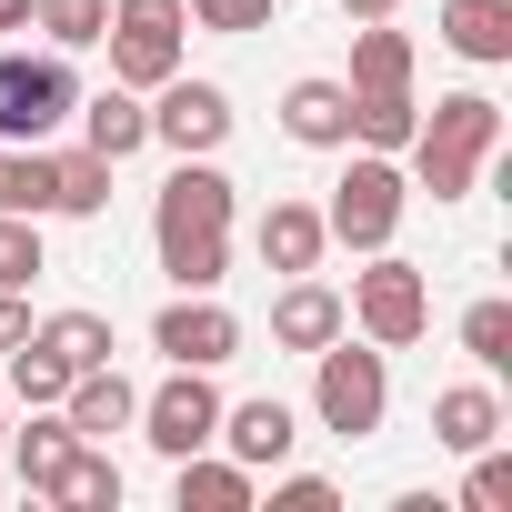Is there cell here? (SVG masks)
<instances>
[{
	"instance_id": "e575fe53",
	"label": "cell",
	"mask_w": 512,
	"mask_h": 512,
	"mask_svg": "<svg viewBox=\"0 0 512 512\" xmlns=\"http://www.w3.org/2000/svg\"><path fill=\"white\" fill-rule=\"evenodd\" d=\"M402 0H342V21H392Z\"/></svg>"
},
{
	"instance_id": "d4e9b609",
	"label": "cell",
	"mask_w": 512,
	"mask_h": 512,
	"mask_svg": "<svg viewBox=\"0 0 512 512\" xmlns=\"http://www.w3.org/2000/svg\"><path fill=\"white\" fill-rule=\"evenodd\" d=\"M31 31H51V51H91L111 31V0H31Z\"/></svg>"
},
{
	"instance_id": "cb8c5ba5",
	"label": "cell",
	"mask_w": 512,
	"mask_h": 512,
	"mask_svg": "<svg viewBox=\"0 0 512 512\" xmlns=\"http://www.w3.org/2000/svg\"><path fill=\"white\" fill-rule=\"evenodd\" d=\"M352 91H412V41L392 21H362L352 31Z\"/></svg>"
},
{
	"instance_id": "ba28073f",
	"label": "cell",
	"mask_w": 512,
	"mask_h": 512,
	"mask_svg": "<svg viewBox=\"0 0 512 512\" xmlns=\"http://www.w3.org/2000/svg\"><path fill=\"white\" fill-rule=\"evenodd\" d=\"M141 442L161 452V462H181V452H211V432H221V392H211V372H191V362H171V382L161 392H141Z\"/></svg>"
},
{
	"instance_id": "277c9868",
	"label": "cell",
	"mask_w": 512,
	"mask_h": 512,
	"mask_svg": "<svg viewBox=\"0 0 512 512\" xmlns=\"http://www.w3.org/2000/svg\"><path fill=\"white\" fill-rule=\"evenodd\" d=\"M372 272H352V302H342V322L372 342V352H412L422 332H432V282H422V262H402V251H362Z\"/></svg>"
},
{
	"instance_id": "4316f807",
	"label": "cell",
	"mask_w": 512,
	"mask_h": 512,
	"mask_svg": "<svg viewBox=\"0 0 512 512\" xmlns=\"http://www.w3.org/2000/svg\"><path fill=\"white\" fill-rule=\"evenodd\" d=\"M31 332H41V342H51V352H61L71 372L111 362V322H101V312H51V322H31Z\"/></svg>"
},
{
	"instance_id": "52a82bcc",
	"label": "cell",
	"mask_w": 512,
	"mask_h": 512,
	"mask_svg": "<svg viewBox=\"0 0 512 512\" xmlns=\"http://www.w3.org/2000/svg\"><path fill=\"white\" fill-rule=\"evenodd\" d=\"M111 81L121 91H161L171 71H181V51H191V11L181 0H111Z\"/></svg>"
},
{
	"instance_id": "44dd1931",
	"label": "cell",
	"mask_w": 512,
	"mask_h": 512,
	"mask_svg": "<svg viewBox=\"0 0 512 512\" xmlns=\"http://www.w3.org/2000/svg\"><path fill=\"white\" fill-rule=\"evenodd\" d=\"M41 502H61V512H121V462L101 452V442H81L61 472H51V492Z\"/></svg>"
},
{
	"instance_id": "d6a6232c",
	"label": "cell",
	"mask_w": 512,
	"mask_h": 512,
	"mask_svg": "<svg viewBox=\"0 0 512 512\" xmlns=\"http://www.w3.org/2000/svg\"><path fill=\"white\" fill-rule=\"evenodd\" d=\"M342 492L322 482V472H292V482H272V512H332Z\"/></svg>"
},
{
	"instance_id": "1f68e13d",
	"label": "cell",
	"mask_w": 512,
	"mask_h": 512,
	"mask_svg": "<svg viewBox=\"0 0 512 512\" xmlns=\"http://www.w3.org/2000/svg\"><path fill=\"white\" fill-rule=\"evenodd\" d=\"M462 502H472V512H502V502H512V452H502V442H482V452H472Z\"/></svg>"
},
{
	"instance_id": "603a6c76",
	"label": "cell",
	"mask_w": 512,
	"mask_h": 512,
	"mask_svg": "<svg viewBox=\"0 0 512 512\" xmlns=\"http://www.w3.org/2000/svg\"><path fill=\"white\" fill-rule=\"evenodd\" d=\"M422 101L412 91H352V151H412Z\"/></svg>"
},
{
	"instance_id": "e0dca14e",
	"label": "cell",
	"mask_w": 512,
	"mask_h": 512,
	"mask_svg": "<svg viewBox=\"0 0 512 512\" xmlns=\"http://www.w3.org/2000/svg\"><path fill=\"white\" fill-rule=\"evenodd\" d=\"M71 121H81V141H91L101 161H131V151L151 141V111H141V91H121V81H111V91H91Z\"/></svg>"
},
{
	"instance_id": "4dcf8cb0",
	"label": "cell",
	"mask_w": 512,
	"mask_h": 512,
	"mask_svg": "<svg viewBox=\"0 0 512 512\" xmlns=\"http://www.w3.org/2000/svg\"><path fill=\"white\" fill-rule=\"evenodd\" d=\"M181 11L221 41H251V31H272V0H181Z\"/></svg>"
},
{
	"instance_id": "6da1fadb",
	"label": "cell",
	"mask_w": 512,
	"mask_h": 512,
	"mask_svg": "<svg viewBox=\"0 0 512 512\" xmlns=\"http://www.w3.org/2000/svg\"><path fill=\"white\" fill-rule=\"evenodd\" d=\"M151 251H161V272L181 292H221L231 282V171L211 151L171 161V181L151 201Z\"/></svg>"
},
{
	"instance_id": "5bb4252c",
	"label": "cell",
	"mask_w": 512,
	"mask_h": 512,
	"mask_svg": "<svg viewBox=\"0 0 512 512\" xmlns=\"http://www.w3.org/2000/svg\"><path fill=\"white\" fill-rule=\"evenodd\" d=\"M131 412H141V392L111 372V362H91V372H71V392H61V422L81 432V442H111V432H131Z\"/></svg>"
},
{
	"instance_id": "d6986e66",
	"label": "cell",
	"mask_w": 512,
	"mask_h": 512,
	"mask_svg": "<svg viewBox=\"0 0 512 512\" xmlns=\"http://www.w3.org/2000/svg\"><path fill=\"white\" fill-rule=\"evenodd\" d=\"M0 452H11V472H21L31 492H51V472H61V462L81 452V432L61 422V402H41V412H31V432H11Z\"/></svg>"
},
{
	"instance_id": "7a4b0ae2",
	"label": "cell",
	"mask_w": 512,
	"mask_h": 512,
	"mask_svg": "<svg viewBox=\"0 0 512 512\" xmlns=\"http://www.w3.org/2000/svg\"><path fill=\"white\" fill-rule=\"evenodd\" d=\"M492 151H502V101L452 91V101H432L422 131H412V181H422L432 201H472V181H482Z\"/></svg>"
},
{
	"instance_id": "484cf974",
	"label": "cell",
	"mask_w": 512,
	"mask_h": 512,
	"mask_svg": "<svg viewBox=\"0 0 512 512\" xmlns=\"http://www.w3.org/2000/svg\"><path fill=\"white\" fill-rule=\"evenodd\" d=\"M0 211H51V151L31 141V151H11V141H0Z\"/></svg>"
},
{
	"instance_id": "4fadbf2b",
	"label": "cell",
	"mask_w": 512,
	"mask_h": 512,
	"mask_svg": "<svg viewBox=\"0 0 512 512\" xmlns=\"http://www.w3.org/2000/svg\"><path fill=\"white\" fill-rule=\"evenodd\" d=\"M332 332H352V322H342V292L312 282V272H292L282 302H272V342H282V352H322Z\"/></svg>"
},
{
	"instance_id": "f546056e",
	"label": "cell",
	"mask_w": 512,
	"mask_h": 512,
	"mask_svg": "<svg viewBox=\"0 0 512 512\" xmlns=\"http://www.w3.org/2000/svg\"><path fill=\"white\" fill-rule=\"evenodd\" d=\"M462 352H472L482 372H512V302H502V292L462 312Z\"/></svg>"
},
{
	"instance_id": "ffe728a7",
	"label": "cell",
	"mask_w": 512,
	"mask_h": 512,
	"mask_svg": "<svg viewBox=\"0 0 512 512\" xmlns=\"http://www.w3.org/2000/svg\"><path fill=\"white\" fill-rule=\"evenodd\" d=\"M111 171H121V161H101L91 141H81V151H51V211H61V221L111 211Z\"/></svg>"
},
{
	"instance_id": "ac0fdd59",
	"label": "cell",
	"mask_w": 512,
	"mask_h": 512,
	"mask_svg": "<svg viewBox=\"0 0 512 512\" xmlns=\"http://www.w3.org/2000/svg\"><path fill=\"white\" fill-rule=\"evenodd\" d=\"M442 41H452L462 61L502 71V61H512V0H442Z\"/></svg>"
},
{
	"instance_id": "7402d4cb",
	"label": "cell",
	"mask_w": 512,
	"mask_h": 512,
	"mask_svg": "<svg viewBox=\"0 0 512 512\" xmlns=\"http://www.w3.org/2000/svg\"><path fill=\"white\" fill-rule=\"evenodd\" d=\"M171 472H181V482H171V502H181V512H251V472H241V462L181 452Z\"/></svg>"
},
{
	"instance_id": "9a60e30c",
	"label": "cell",
	"mask_w": 512,
	"mask_h": 512,
	"mask_svg": "<svg viewBox=\"0 0 512 512\" xmlns=\"http://www.w3.org/2000/svg\"><path fill=\"white\" fill-rule=\"evenodd\" d=\"M251 251L292 282V272H322V251H332V231H322V211L312 201H272L262 211V231H251Z\"/></svg>"
},
{
	"instance_id": "2e32d148",
	"label": "cell",
	"mask_w": 512,
	"mask_h": 512,
	"mask_svg": "<svg viewBox=\"0 0 512 512\" xmlns=\"http://www.w3.org/2000/svg\"><path fill=\"white\" fill-rule=\"evenodd\" d=\"M432 442H442V452H482V442H502V392H492V382H452V392H432Z\"/></svg>"
},
{
	"instance_id": "30bf717a",
	"label": "cell",
	"mask_w": 512,
	"mask_h": 512,
	"mask_svg": "<svg viewBox=\"0 0 512 512\" xmlns=\"http://www.w3.org/2000/svg\"><path fill=\"white\" fill-rule=\"evenodd\" d=\"M151 352H161V362H191V372H221V362L241 352V312H221L211 292H181V302H161Z\"/></svg>"
},
{
	"instance_id": "5b68a950",
	"label": "cell",
	"mask_w": 512,
	"mask_h": 512,
	"mask_svg": "<svg viewBox=\"0 0 512 512\" xmlns=\"http://www.w3.org/2000/svg\"><path fill=\"white\" fill-rule=\"evenodd\" d=\"M402 211H412L402 161H392V151H352V171H342V181H332V201H322V231H332L342 251H392Z\"/></svg>"
},
{
	"instance_id": "3957f363",
	"label": "cell",
	"mask_w": 512,
	"mask_h": 512,
	"mask_svg": "<svg viewBox=\"0 0 512 512\" xmlns=\"http://www.w3.org/2000/svg\"><path fill=\"white\" fill-rule=\"evenodd\" d=\"M382 412H392V362H382L372 342L332 332V342L312 352V422H322V432H342V442H372V432H382Z\"/></svg>"
},
{
	"instance_id": "d590c367",
	"label": "cell",
	"mask_w": 512,
	"mask_h": 512,
	"mask_svg": "<svg viewBox=\"0 0 512 512\" xmlns=\"http://www.w3.org/2000/svg\"><path fill=\"white\" fill-rule=\"evenodd\" d=\"M0 31H31V0H0Z\"/></svg>"
},
{
	"instance_id": "8d00e7d4",
	"label": "cell",
	"mask_w": 512,
	"mask_h": 512,
	"mask_svg": "<svg viewBox=\"0 0 512 512\" xmlns=\"http://www.w3.org/2000/svg\"><path fill=\"white\" fill-rule=\"evenodd\" d=\"M0 442H11V422H0Z\"/></svg>"
},
{
	"instance_id": "836d02e7",
	"label": "cell",
	"mask_w": 512,
	"mask_h": 512,
	"mask_svg": "<svg viewBox=\"0 0 512 512\" xmlns=\"http://www.w3.org/2000/svg\"><path fill=\"white\" fill-rule=\"evenodd\" d=\"M11 342H31V302H21V292H0V352H11Z\"/></svg>"
},
{
	"instance_id": "f1b7e54d",
	"label": "cell",
	"mask_w": 512,
	"mask_h": 512,
	"mask_svg": "<svg viewBox=\"0 0 512 512\" xmlns=\"http://www.w3.org/2000/svg\"><path fill=\"white\" fill-rule=\"evenodd\" d=\"M51 262H41V221L31 211H0V292H31Z\"/></svg>"
},
{
	"instance_id": "9c48e42d",
	"label": "cell",
	"mask_w": 512,
	"mask_h": 512,
	"mask_svg": "<svg viewBox=\"0 0 512 512\" xmlns=\"http://www.w3.org/2000/svg\"><path fill=\"white\" fill-rule=\"evenodd\" d=\"M231 121H241V111H231V91H221V81H191V71H171V81H161V101H151V141H161L171 161L221 151V141H231Z\"/></svg>"
},
{
	"instance_id": "83f0119b",
	"label": "cell",
	"mask_w": 512,
	"mask_h": 512,
	"mask_svg": "<svg viewBox=\"0 0 512 512\" xmlns=\"http://www.w3.org/2000/svg\"><path fill=\"white\" fill-rule=\"evenodd\" d=\"M11 392L41 412V402H61V392H71V362H61L41 332H31V342H11Z\"/></svg>"
},
{
	"instance_id": "8992f818",
	"label": "cell",
	"mask_w": 512,
	"mask_h": 512,
	"mask_svg": "<svg viewBox=\"0 0 512 512\" xmlns=\"http://www.w3.org/2000/svg\"><path fill=\"white\" fill-rule=\"evenodd\" d=\"M71 111H81L71 51H0V141H11V151L51 141Z\"/></svg>"
},
{
	"instance_id": "7c38bea8",
	"label": "cell",
	"mask_w": 512,
	"mask_h": 512,
	"mask_svg": "<svg viewBox=\"0 0 512 512\" xmlns=\"http://www.w3.org/2000/svg\"><path fill=\"white\" fill-rule=\"evenodd\" d=\"M282 131H292L302 151H352V81L302 71V81L282 91Z\"/></svg>"
},
{
	"instance_id": "8fae6325",
	"label": "cell",
	"mask_w": 512,
	"mask_h": 512,
	"mask_svg": "<svg viewBox=\"0 0 512 512\" xmlns=\"http://www.w3.org/2000/svg\"><path fill=\"white\" fill-rule=\"evenodd\" d=\"M241 472H282L292 462V442H302V412L282 402V392H251V402H221V432H211Z\"/></svg>"
}]
</instances>
